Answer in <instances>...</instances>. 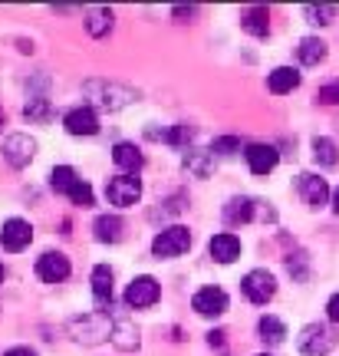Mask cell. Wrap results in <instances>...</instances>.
<instances>
[{"label":"cell","mask_w":339,"mask_h":356,"mask_svg":"<svg viewBox=\"0 0 339 356\" xmlns=\"http://www.w3.org/2000/svg\"><path fill=\"white\" fill-rule=\"evenodd\" d=\"M175 17H195V7H175Z\"/></svg>","instance_id":"obj_39"},{"label":"cell","mask_w":339,"mask_h":356,"mask_svg":"<svg viewBox=\"0 0 339 356\" xmlns=\"http://www.w3.org/2000/svg\"><path fill=\"white\" fill-rule=\"evenodd\" d=\"M76 181H79V175H76L73 165H56V168L50 172V188L60 191V195H69Z\"/></svg>","instance_id":"obj_28"},{"label":"cell","mask_w":339,"mask_h":356,"mask_svg":"<svg viewBox=\"0 0 339 356\" xmlns=\"http://www.w3.org/2000/svg\"><path fill=\"white\" fill-rule=\"evenodd\" d=\"M306 17H310V24H329L333 17H336V7H306Z\"/></svg>","instance_id":"obj_33"},{"label":"cell","mask_w":339,"mask_h":356,"mask_svg":"<svg viewBox=\"0 0 339 356\" xmlns=\"http://www.w3.org/2000/svg\"><path fill=\"white\" fill-rule=\"evenodd\" d=\"M211 152H221V155L240 152V139H238V136H221V139L211 142Z\"/></svg>","instance_id":"obj_32"},{"label":"cell","mask_w":339,"mask_h":356,"mask_svg":"<svg viewBox=\"0 0 339 356\" xmlns=\"http://www.w3.org/2000/svg\"><path fill=\"white\" fill-rule=\"evenodd\" d=\"M316 99L326 102V106H339V79H333V83H326V86H320Z\"/></svg>","instance_id":"obj_34"},{"label":"cell","mask_w":339,"mask_h":356,"mask_svg":"<svg viewBox=\"0 0 339 356\" xmlns=\"http://www.w3.org/2000/svg\"><path fill=\"white\" fill-rule=\"evenodd\" d=\"M224 218H227V225H247L254 218V202L251 198H231L224 204Z\"/></svg>","instance_id":"obj_25"},{"label":"cell","mask_w":339,"mask_h":356,"mask_svg":"<svg viewBox=\"0 0 339 356\" xmlns=\"http://www.w3.org/2000/svg\"><path fill=\"white\" fill-rule=\"evenodd\" d=\"M191 136H195L191 126H172L165 132V142H168V145H185V142H191Z\"/></svg>","instance_id":"obj_31"},{"label":"cell","mask_w":339,"mask_h":356,"mask_svg":"<svg viewBox=\"0 0 339 356\" xmlns=\"http://www.w3.org/2000/svg\"><path fill=\"white\" fill-rule=\"evenodd\" d=\"M326 314H329V320H333V323H339V293H333V297H329Z\"/></svg>","instance_id":"obj_36"},{"label":"cell","mask_w":339,"mask_h":356,"mask_svg":"<svg viewBox=\"0 0 339 356\" xmlns=\"http://www.w3.org/2000/svg\"><path fill=\"white\" fill-rule=\"evenodd\" d=\"M244 159H247V168H251L254 175H270V172L276 168V162H280V152H276L274 145L254 142V145H247Z\"/></svg>","instance_id":"obj_12"},{"label":"cell","mask_w":339,"mask_h":356,"mask_svg":"<svg viewBox=\"0 0 339 356\" xmlns=\"http://www.w3.org/2000/svg\"><path fill=\"white\" fill-rule=\"evenodd\" d=\"M69 327H73V337L79 343H102L106 337H113V323H109V317L102 310H92L86 317H76Z\"/></svg>","instance_id":"obj_3"},{"label":"cell","mask_w":339,"mask_h":356,"mask_svg":"<svg viewBox=\"0 0 339 356\" xmlns=\"http://www.w3.org/2000/svg\"><path fill=\"white\" fill-rule=\"evenodd\" d=\"M297 53H300V63L303 66H316L326 60V43L320 37H303L300 47H297Z\"/></svg>","instance_id":"obj_24"},{"label":"cell","mask_w":339,"mask_h":356,"mask_svg":"<svg viewBox=\"0 0 339 356\" xmlns=\"http://www.w3.org/2000/svg\"><path fill=\"white\" fill-rule=\"evenodd\" d=\"M313 159H316V165L333 168V165L339 162V149H336V142L326 139V136H316V139H313Z\"/></svg>","instance_id":"obj_26"},{"label":"cell","mask_w":339,"mask_h":356,"mask_svg":"<svg viewBox=\"0 0 339 356\" xmlns=\"http://www.w3.org/2000/svg\"><path fill=\"white\" fill-rule=\"evenodd\" d=\"M69 202L79 204V208H92V204H96V195H92V188L79 178V181L73 185V191H69Z\"/></svg>","instance_id":"obj_29"},{"label":"cell","mask_w":339,"mask_h":356,"mask_svg":"<svg viewBox=\"0 0 339 356\" xmlns=\"http://www.w3.org/2000/svg\"><path fill=\"white\" fill-rule=\"evenodd\" d=\"M297 188H300V198L310 208H323V204L329 202V185H326V178H320V175H300V181H297Z\"/></svg>","instance_id":"obj_15"},{"label":"cell","mask_w":339,"mask_h":356,"mask_svg":"<svg viewBox=\"0 0 339 356\" xmlns=\"http://www.w3.org/2000/svg\"><path fill=\"white\" fill-rule=\"evenodd\" d=\"M3 277H7V267L0 264V284H3Z\"/></svg>","instance_id":"obj_41"},{"label":"cell","mask_w":339,"mask_h":356,"mask_svg":"<svg viewBox=\"0 0 339 356\" xmlns=\"http://www.w3.org/2000/svg\"><path fill=\"white\" fill-rule=\"evenodd\" d=\"M33 155H37V142L30 139V136H7L3 139V159H7V165L26 168L33 162Z\"/></svg>","instance_id":"obj_7"},{"label":"cell","mask_w":339,"mask_h":356,"mask_svg":"<svg viewBox=\"0 0 339 356\" xmlns=\"http://www.w3.org/2000/svg\"><path fill=\"white\" fill-rule=\"evenodd\" d=\"M287 267H290V274H293V277H297V280H303V277H306V270H303V267H306V254H297V261L290 257V261H287Z\"/></svg>","instance_id":"obj_35"},{"label":"cell","mask_w":339,"mask_h":356,"mask_svg":"<svg viewBox=\"0 0 339 356\" xmlns=\"http://www.w3.org/2000/svg\"><path fill=\"white\" fill-rule=\"evenodd\" d=\"M188 248H191V231L185 228V225H172V228H165L155 234L151 254L158 257V261H172V257H181Z\"/></svg>","instance_id":"obj_2"},{"label":"cell","mask_w":339,"mask_h":356,"mask_svg":"<svg viewBox=\"0 0 339 356\" xmlns=\"http://www.w3.org/2000/svg\"><path fill=\"white\" fill-rule=\"evenodd\" d=\"M69 257L63 254V251H47V254L37 261V274L40 280H47V284H63L66 277H69Z\"/></svg>","instance_id":"obj_9"},{"label":"cell","mask_w":339,"mask_h":356,"mask_svg":"<svg viewBox=\"0 0 339 356\" xmlns=\"http://www.w3.org/2000/svg\"><path fill=\"white\" fill-rule=\"evenodd\" d=\"M208 254H211L217 264H234V261L240 257V238L238 234H231V231L214 234L211 241H208Z\"/></svg>","instance_id":"obj_14"},{"label":"cell","mask_w":339,"mask_h":356,"mask_svg":"<svg viewBox=\"0 0 339 356\" xmlns=\"http://www.w3.org/2000/svg\"><path fill=\"white\" fill-rule=\"evenodd\" d=\"M24 115H26V119H37V122H43V119H50V102L37 96V99H30L24 106Z\"/></svg>","instance_id":"obj_30"},{"label":"cell","mask_w":339,"mask_h":356,"mask_svg":"<svg viewBox=\"0 0 339 356\" xmlns=\"http://www.w3.org/2000/svg\"><path fill=\"white\" fill-rule=\"evenodd\" d=\"M297 86H300V73H297L293 66H276V70H270V76H267V89H270L274 96L293 92Z\"/></svg>","instance_id":"obj_20"},{"label":"cell","mask_w":339,"mask_h":356,"mask_svg":"<svg viewBox=\"0 0 339 356\" xmlns=\"http://www.w3.org/2000/svg\"><path fill=\"white\" fill-rule=\"evenodd\" d=\"M257 333H261V340L264 343H283L287 340V327H283V320H276V317H261V323H257Z\"/></svg>","instance_id":"obj_27"},{"label":"cell","mask_w":339,"mask_h":356,"mask_svg":"<svg viewBox=\"0 0 339 356\" xmlns=\"http://www.w3.org/2000/svg\"><path fill=\"white\" fill-rule=\"evenodd\" d=\"M240 291H244V297H247L251 304H267V300L276 293V277L270 270H264V267L247 270L244 280H240Z\"/></svg>","instance_id":"obj_4"},{"label":"cell","mask_w":339,"mask_h":356,"mask_svg":"<svg viewBox=\"0 0 339 356\" xmlns=\"http://www.w3.org/2000/svg\"><path fill=\"white\" fill-rule=\"evenodd\" d=\"M3 356H37V353H33L30 346H13V350H7Z\"/></svg>","instance_id":"obj_38"},{"label":"cell","mask_w":339,"mask_h":356,"mask_svg":"<svg viewBox=\"0 0 339 356\" xmlns=\"http://www.w3.org/2000/svg\"><path fill=\"white\" fill-rule=\"evenodd\" d=\"M208 343H211V346H224V330H211V333H208Z\"/></svg>","instance_id":"obj_37"},{"label":"cell","mask_w":339,"mask_h":356,"mask_svg":"<svg viewBox=\"0 0 339 356\" xmlns=\"http://www.w3.org/2000/svg\"><path fill=\"white\" fill-rule=\"evenodd\" d=\"M113 346H119V350H126V353H132V350H138V330L132 320H115L113 323Z\"/></svg>","instance_id":"obj_23"},{"label":"cell","mask_w":339,"mask_h":356,"mask_svg":"<svg viewBox=\"0 0 339 356\" xmlns=\"http://www.w3.org/2000/svg\"><path fill=\"white\" fill-rule=\"evenodd\" d=\"M113 267L109 264H96L92 267V297H96V304H99V310L106 314V307L113 304Z\"/></svg>","instance_id":"obj_16"},{"label":"cell","mask_w":339,"mask_h":356,"mask_svg":"<svg viewBox=\"0 0 339 356\" xmlns=\"http://www.w3.org/2000/svg\"><path fill=\"white\" fill-rule=\"evenodd\" d=\"M106 198L115 208H132L142 198V181L135 175H115L106 181Z\"/></svg>","instance_id":"obj_5"},{"label":"cell","mask_w":339,"mask_h":356,"mask_svg":"<svg viewBox=\"0 0 339 356\" xmlns=\"http://www.w3.org/2000/svg\"><path fill=\"white\" fill-rule=\"evenodd\" d=\"M113 162L122 168L126 175H135L138 168L145 165V155H142V149L132 145V142H119V145L113 149Z\"/></svg>","instance_id":"obj_18"},{"label":"cell","mask_w":339,"mask_h":356,"mask_svg":"<svg viewBox=\"0 0 339 356\" xmlns=\"http://www.w3.org/2000/svg\"><path fill=\"white\" fill-rule=\"evenodd\" d=\"M333 208H336V215H339V188L333 191Z\"/></svg>","instance_id":"obj_40"},{"label":"cell","mask_w":339,"mask_h":356,"mask_svg":"<svg viewBox=\"0 0 339 356\" xmlns=\"http://www.w3.org/2000/svg\"><path fill=\"white\" fill-rule=\"evenodd\" d=\"M257 356H270V353H257Z\"/></svg>","instance_id":"obj_42"},{"label":"cell","mask_w":339,"mask_h":356,"mask_svg":"<svg viewBox=\"0 0 339 356\" xmlns=\"http://www.w3.org/2000/svg\"><path fill=\"white\" fill-rule=\"evenodd\" d=\"M303 356H329L336 350V330L329 323H306L297 337Z\"/></svg>","instance_id":"obj_1"},{"label":"cell","mask_w":339,"mask_h":356,"mask_svg":"<svg viewBox=\"0 0 339 356\" xmlns=\"http://www.w3.org/2000/svg\"><path fill=\"white\" fill-rule=\"evenodd\" d=\"M240 26L251 37H267L270 33V10L267 7H247V10L240 13Z\"/></svg>","instance_id":"obj_19"},{"label":"cell","mask_w":339,"mask_h":356,"mask_svg":"<svg viewBox=\"0 0 339 356\" xmlns=\"http://www.w3.org/2000/svg\"><path fill=\"white\" fill-rule=\"evenodd\" d=\"M158 297H162V284L151 277V274H142V277H135L126 287V304L135 307V310H145V307L158 304Z\"/></svg>","instance_id":"obj_6"},{"label":"cell","mask_w":339,"mask_h":356,"mask_svg":"<svg viewBox=\"0 0 339 356\" xmlns=\"http://www.w3.org/2000/svg\"><path fill=\"white\" fill-rule=\"evenodd\" d=\"M92 231H96V241L119 244L122 238H126V221H122L119 215H99L96 218V225H92Z\"/></svg>","instance_id":"obj_17"},{"label":"cell","mask_w":339,"mask_h":356,"mask_svg":"<svg viewBox=\"0 0 339 356\" xmlns=\"http://www.w3.org/2000/svg\"><path fill=\"white\" fill-rule=\"evenodd\" d=\"M113 20H115V13L109 10V7H89V10H86L89 37H106V33L113 30Z\"/></svg>","instance_id":"obj_22"},{"label":"cell","mask_w":339,"mask_h":356,"mask_svg":"<svg viewBox=\"0 0 339 356\" xmlns=\"http://www.w3.org/2000/svg\"><path fill=\"white\" fill-rule=\"evenodd\" d=\"M63 126L69 136H96L99 132V115L89 106H79V109H69L63 115Z\"/></svg>","instance_id":"obj_13"},{"label":"cell","mask_w":339,"mask_h":356,"mask_svg":"<svg viewBox=\"0 0 339 356\" xmlns=\"http://www.w3.org/2000/svg\"><path fill=\"white\" fill-rule=\"evenodd\" d=\"M181 162H185V168H188L191 175H198V178H208L214 172V152L211 149H188Z\"/></svg>","instance_id":"obj_21"},{"label":"cell","mask_w":339,"mask_h":356,"mask_svg":"<svg viewBox=\"0 0 339 356\" xmlns=\"http://www.w3.org/2000/svg\"><path fill=\"white\" fill-rule=\"evenodd\" d=\"M86 92L99 102L102 109H122V106H129V99H132V92L122 86H115V83H86Z\"/></svg>","instance_id":"obj_11"},{"label":"cell","mask_w":339,"mask_h":356,"mask_svg":"<svg viewBox=\"0 0 339 356\" xmlns=\"http://www.w3.org/2000/svg\"><path fill=\"white\" fill-rule=\"evenodd\" d=\"M227 293L221 287H201V291L191 297V307H195V314H201V317H221L227 310Z\"/></svg>","instance_id":"obj_10"},{"label":"cell","mask_w":339,"mask_h":356,"mask_svg":"<svg viewBox=\"0 0 339 356\" xmlns=\"http://www.w3.org/2000/svg\"><path fill=\"white\" fill-rule=\"evenodd\" d=\"M30 241H33V225H30V221L10 218V221L0 225V244H3L7 251H24Z\"/></svg>","instance_id":"obj_8"}]
</instances>
